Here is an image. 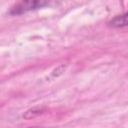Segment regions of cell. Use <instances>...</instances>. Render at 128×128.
<instances>
[{
  "label": "cell",
  "mask_w": 128,
  "mask_h": 128,
  "mask_svg": "<svg viewBox=\"0 0 128 128\" xmlns=\"http://www.w3.org/2000/svg\"><path fill=\"white\" fill-rule=\"evenodd\" d=\"M52 0H19L15 6L11 8L10 14L19 15L32 10H36L47 6Z\"/></svg>",
  "instance_id": "obj_1"
},
{
  "label": "cell",
  "mask_w": 128,
  "mask_h": 128,
  "mask_svg": "<svg viewBox=\"0 0 128 128\" xmlns=\"http://www.w3.org/2000/svg\"><path fill=\"white\" fill-rule=\"evenodd\" d=\"M108 24H109V26L114 27V28L125 27L127 25V13H124L122 15H118V16L114 17Z\"/></svg>",
  "instance_id": "obj_2"
}]
</instances>
